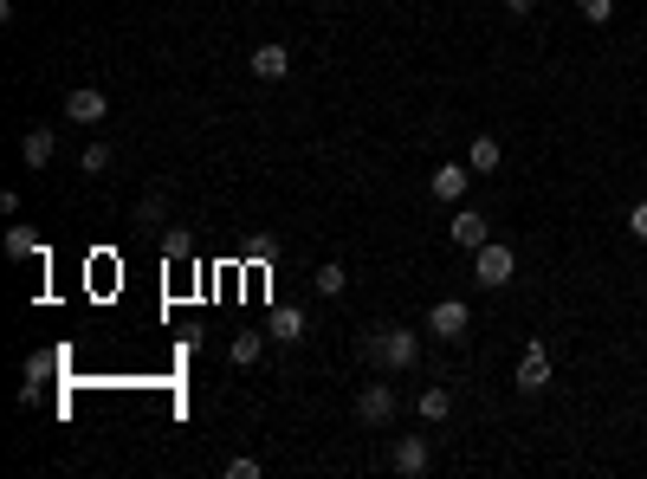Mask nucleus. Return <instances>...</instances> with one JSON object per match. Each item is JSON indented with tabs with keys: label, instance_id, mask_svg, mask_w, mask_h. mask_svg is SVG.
Masks as SVG:
<instances>
[{
	"label": "nucleus",
	"instance_id": "obj_1",
	"mask_svg": "<svg viewBox=\"0 0 647 479\" xmlns=\"http://www.w3.org/2000/svg\"><path fill=\"white\" fill-rule=\"evenodd\" d=\"M363 357L376 369H415L421 363V337L402 331V324H369L363 331Z\"/></svg>",
	"mask_w": 647,
	"mask_h": 479
},
{
	"label": "nucleus",
	"instance_id": "obj_2",
	"mask_svg": "<svg viewBox=\"0 0 647 479\" xmlns=\"http://www.w3.org/2000/svg\"><path fill=\"white\" fill-rule=\"evenodd\" d=\"M395 415H402L395 382H369V389L356 395V421H363V428H395Z\"/></svg>",
	"mask_w": 647,
	"mask_h": 479
},
{
	"label": "nucleus",
	"instance_id": "obj_3",
	"mask_svg": "<svg viewBox=\"0 0 647 479\" xmlns=\"http://www.w3.org/2000/svg\"><path fill=\"white\" fill-rule=\"evenodd\" d=\"M428 331L440 337V344H466V337H473V311H466V298H440V305L428 311Z\"/></svg>",
	"mask_w": 647,
	"mask_h": 479
},
{
	"label": "nucleus",
	"instance_id": "obj_4",
	"mask_svg": "<svg viewBox=\"0 0 647 479\" xmlns=\"http://www.w3.org/2000/svg\"><path fill=\"white\" fill-rule=\"evenodd\" d=\"M512 272H518V253H512V246L486 240V246L473 253V279H479V285H492V292H499V285H512Z\"/></svg>",
	"mask_w": 647,
	"mask_h": 479
},
{
	"label": "nucleus",
	"instance_id": "obj_5",
	"mask_svg": "<svg viewBox=\"0 0 647 479\" xmlns=\"http://www.w3.org/2000/svg\"><path fill=\"white\" fill-rule=\"evenodd\" d=\"M428 467H434L428 434H402V441H395V473H402V479H421Z\"/></svg>",
	"mask_w": 647,
	"mask_h": 479
},
{
	"label": "nucleus",
	"instance_id": "obj_6",
	"mask_svg": "<svg viewBox=\"0 0 647 479\" xmlns=\"http://www.w3.org/2000/svg\"><path fill=\"white\" fill-rule=\"evenodd\" d=\"M246 72H253V78H259V85H279V78H285V72H292V52H285V46H279V39H266V46H259V52H253V59H246Z\"/></svg>",
	"mask_w": 647,
	"mask_h": 479
},
{
	"label": "nucleus",
	"instance_id": "obj_7",
	"mask_svg": "<svg viewBox=\"0 0 647 479\" xmlns=\"http://www.w3.org/2000/svg\"><path fill=\"white\" fill-rule=\"evenodd\" d=\"M518 389H525V395H544L550 389V350L544 344H525V357H518Z\"/></svg>",
	"mask_w": 647,
	"mask_h": 479
},
{
	"label": "nucleus",
	"instance_id": "obj_8",
	"mask_svg": "<svg viewBox=\"0 0 647 479\" xmlns=\"http://www.w3.org/2000/svg\"><path fill=\"white\" fill-rule=\"evenodd\" d=\"M486 240H492V221L479 208H460V214H453V246H460V253H479Z\"/></svg>",
	"mask_w": 647,
	"mask_h": 479
},
{
	"label": "nucleus",
	"instance_id": "obj_9",
	"mask_svg": "<svg viewBox=\"0 0 647 479\" xmlns=\"http://www.w3.org/2000/svg\"><path fill=\"white\" fill-rule=\"evenodd\" d=\"M266 337H272V344H305V337H311V318H305V311H292V305H279L266 318Z\"/></svg>",
	"mask_w": 647,
	"mask_h": 479
},
{
	"label": "nucleus",
	"instance_id": "obj_10",
	"mask_svg": "<svg viewBox=\"0 0 647 479\" xmlns=\"http://www.w3.org/2000/svg\"><path fill=\"white\" fill-rule=\"evenodd\" d=\"M65 117H72V123H104L110 117V98L98 85H78L72 98H65Z\"/></svg>",
	"mask_w": 647,
	"mask_h": 479
},
{
	"label": "nucleus",
	"instance_id": "obj_11",
	"mask_svg": "<svg viewBox=\"0 0 647 479\" xmlns=\"http://www.w3.org/2000/svg\"><path fill=\"white\" fill-rule=\"evenodd\" d=\"M466 182H473V169H460V162H440V169L428 175V195H434V201H460Z\"/></svg>",
	"mask_w": 647,
	"mask_h": 479
},
{
	"label": "nucleus",
	"instance_id": "obj_12",
	"mask_svg": "<svg viewBox=\"0 0 647 479\" xmlns=\"http://www.w3.org/2000/svg\"><path fill=\"white\" fill-rule=\"evenodd\" d=\"M52 156H59V136H52V130H26L20 136V162H26V169H46Z\"/></svg>",
	"mask_w": 647,
	"mask_h": 479
},
{
	"label": "nucleus",
	"instance_id": "obj_13",
	"mask_svg": "<svg viewBox=\"0 0 647 479\" xmlns=\"http://www.w3.org/2000/svg\"><path fill=\"white\" fill-rule=\"evenodd\" d=\"M505 162V149H499V136H473V149H466V169L473 175H492Z\"/></svg>",
	"mask_w": 647,
	"mask_h": 479
},
{
	"label": "nucleus",
	"instance_id": "obj_14",
	"mask_svg": "<svg viewBox=\"0 0 647 479\" xmlns=\"http://www.w3.org/2000/svg\"><path fill=\"white\" fill-rule=\"evenodd\" d=\"M7 259H46V246H39L33 227H7Z\"/></svg>",
	"mask_w": 647,
	"mask_h": 479
},
{
	"label": "nucleus",
	"instance_id": "obj_15",
	"mask_svg": "<svg viewBox=\"0 0 647 479\" xmlns=\"http://www.w3.org/2000/svg\"><path fill=\"white\" fill-rule=\"evenodd\" d=\"M421 421H447L453 415V389H440V382H434V389H421Z\"/></svg>",
	"mask_w": 647,
	"mask_h": 479
},
{
	"label": "nucleus",
	"instance_id": "obj_16",
	"mask_svg": "<svg viewBox=\"0 0 647 479\" xmlns=\"http://www.w3.org/2000/svg\"><path fill=\"white\" fill-rule=\"evenodd\" d=\"M169 221V195H162V188H149L143 201H136V227H162Z\"/></svg>",
	"mask_w": 647,
	"mask_h": 479
},
{
	"label": "nucleus",
	"instance_id": "obj_17",
	"mask_svg": "<svg viewBox=\"0 0 647 479\" xmlns=\"http://www.w3.org/2000/svg\"><path fill=\"white\" fill-rule=\"evenodd\" d=\"M311 285H318V292H324V298H343V285H350V272H343V266H337V259H324V266H318V272H311Z\"/></svg>",
	"mask_w": 647,
	"mask_h": 479
},
{
	"label": "nucleus",
	"instance_id": "obj_18",
	"mask_svg": "<svg viewBox=\"0 0 647 479\" xmlns=\"http://www.w3.org/2000/svg\"><path fill=\"white\" fill-rule=\"evenodd\" d=\"M259 357H266V331H240V337H233V363L253 369Z\"/></svg>",
	"mask_w": 647,
	"mask_h": 479
},
{
	"label": "nucleus",
	"instance_id": "obj_19",
	"mask_svg": "<svg viewBox=\"0 0 647 479\" xmlns=\"http://www.w3.org/2000/svg\"><path fill=\"white\" fill-rule=\"evenodd\" d=\"M195 253V234H188V227H169V234H162V259H188Z\"/></svg>",
	"mask_w": 647,
	"mask_h": 479
},
{
	"label": "nucleus",
	"instance_id": "obj_20",
	"mask_svg": "<svg viewBox=\"0 0 647 479\" xmlns=\"http://www.w3.org/2000/svg\"><path fill=\"white\" fill-rule=\"evenodd\" d=\"M78 169H85V175H104V169H110V143H85V156H78Z\"/></svg>",
	"mask_w": 647,
	"mask_h": 479
},
{
	"label": "nucleus",
	"instance_id": "obj_21",
	"mask_svg": "<svg viewBox=\"0 0 647 479\" xmlns=\"http://www.w3.org/2000/svg\"><path fill=\"white\" fill-rule=\"evenodd\" d=\"M576 13H583L589 26H609L615 20V0H576Z\"/></svg>",
	"mask_w": 647,
	"mask_h": 479
},
{
	"label": "nucleus",
	"instance_id": "obj_22",
	"mask_svg": "<svg viewBox=\"0 0 647 479\" xmlns=\"http://www.w3.org/2000/svg\"><path fill=\"white\" fill-rule=\"evenodd\" d=\"M246 253L266 266V259H279V234H259V240H246Z\"/></svg>",
	"mask_w": 647,
	"mask_h": 479
},
{
	"label": "nucleus",
	"instance_id": "obj_23",
	"mask_svg": "<svg viewBox=\"0 0 647 479\" xmlns=\"http://www.w3.org/2000/svg\"><path fill=\"white\" fill-rule=\"evenodd\" d=\"M227 479H259V460H253V454H240V460H227Z\"/></svg>",
	"mask_w": 647,
	"mask_h": 479
},
{
	"label": "nucleus",
	"instance_id": "obj_24",
	"mask_svg": "<svg viewBox=\"0 0 647 479\" xmlns=\"http://www.w3.org/2000/svg\"><path fill=\"white\" fill-rule=\"evenodd\" d=\"M628 234L647 240V201H635V208H628Z\"/></svg>",
	"mask_w": 647,
	"mask_h": 479
},
{
	"label": "nucleus",
	"instance_id": "obj_25",
	"mask_svg": "<svg viewBox=\"0 0 647 479\" xmlns=\"http://www.w3.org/2000/svg\"><path fill=\"white\" fill-rule=\"evenodd\" d=\"M505 7H512V13H531V7H538V0H505Z\"/></svg>",
	"mask_w": 647,
	"mask_h": 479
}]
</instances>
